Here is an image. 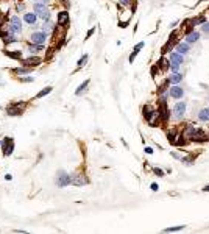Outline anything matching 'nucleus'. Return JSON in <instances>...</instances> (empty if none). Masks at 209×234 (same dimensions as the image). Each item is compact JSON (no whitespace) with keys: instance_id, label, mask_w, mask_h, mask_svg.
<instances>
[{"instance_id":"bb28decb","label":"nucleus","mask_w":209,"mask_h":234,"mask_svg":"<svg viewBox=\"0 0 209 234\" xmlns=\"http://www.w3.org/2000/svg\"><path fill=\"white\" fill-rule=\"evenodd\" d=\"M28 72H30V69H16V73H20V75L22 73H28Z\"/></svg>"},{"instance_id":"6e6552de","label":"nucleus","mask_w":209,"mask_h":234,"mask_svg":"<svg viewBox=\"0 0 209 234\" xmlns=\"http://www.w3.org/2000/svg\"><path fill=\"white\" fill-rule=\"evenodd\" d=\"M170 95L176 98V100H180V98L184 95V91L180 88V86H173V88H170Z\"/></svg>"},{"instance_id":"4be33fe9","label":"nucleus","mask_w":209,"mask_h":234,"mask_svg":"<svg viewBox=\"0 0 209 234\" xmlns=\"http://www.w3.org/2000/svg\"><path fill=\"white\" fill-rule=\"evenodd\" d=\"M175 134H176V131H175V130L169 131V134H167V136H169V140H170L172 144H175Z\"/></svg>"},{"instance_id":"423d86ee","label":"nucleus","mask_w":209,"mask_h":234,"mask_svg":"<svg viewBox=\"0 0 209 234\" xmlns=\"http://www.w3.org/2000/svg\"><path fill=\"white\" fill-rule=\"evenodd\" d=\"M189 139H192V140H205L206 139V134L203 130H197V128H194L192 133H190V136Z\"/></svg>"},{"instance_id":"dca6fc26","label":"nucleus","mask_w":209,"mask_h":234,"mask_svg":"<svg viewBox=\"0 0 209 234\" xmlns=\"http://www.w3.org/2000/svg\"><path fill=\"white\" fill-rule=\"evenodd\" d=\"M86 178H83V175H77L75 178L72 180V184H75V186H81V184H86Z\"/></svg>"},{"instance_id":"2eb2a0df","label":"nucleus","mask_w":209,"mask_h":234,"mask_svg":"<svg viewBox=\"0 0 209 234\" xmlns=\"http://www.w3.org/2000/svg\"><path fill=\"white\" fill-rule=\"evenodd\" d=\"M176 52L181 53V55L187 53V52H189V44H186V42H181V44H178V45H176Z\"/></svg>"},{"instance_id":"473e14b6","label":"nucleus","mask_w":209,"mask_h":234,"mask_svg":"<svg viewBox=\"0 0 209 234\" xmlns=\"http://www.w3.org/2000/svg\"><path fill=\"white\" fill-rule=\"evenodd\" d=\"M203 190H205V192H209V186H206V187L203 189Z\"/></svg>"},{"instance_id":"b1692460","label":"nucleus","mask_w":209,"mask_h":234,"mask_svg":"<svg viewBox=\"0 0 209 234\" xmlns=\"http://www.w3.org/2000/svg\"><path fill=\"white\" fill-rule=\"evenodd\" d=\"M88 61V55H83V58L78 61V67H81V66H84V63Z\"/></svg>"},{"instance_id":"f03ea898","label":"nucleus","mask_w":209,"mask_h":234,"mask_svg":"<svg viewBox=\"0 0 209 234\" xmlns=\"http://www.w3.org/2000/svg\"><path fill=\"white\" fill-rule=\"evenodd\" d=\"M70 183H72V180L69 178V175H67L66 172L61 170L58 173V178H56V186L58 187H64V186H67V184H70Z\"/></svg>"},{"instance_id":"f257e3e1","label":"nucleus","mask_w":209,"mask_h":234,"mask_svg":"<svg viewBox=\"0 0 209 234\" xmlns=\"http://www.w3.org/2000/svg\"><path fill=\"white\" fill-rule=\"evenodd\" d=\"M34 11L38 13V16L41 17L42 20H48V17H50V13H48V10L45 8V5L36 3V5H34Z\"/></svg>"},{"instance_id":"f3484780","label":"nucleus","mask_w":209,"mask_h":234,"mask_svg":"<svg viewBox=\"0 0 209 234\" xmlns=\"http://www.w3.org/2000/svg\"><path fill=\"white\" fill-rule=\"evenodd\" d=\"M181 80H183V75H181V73H178V72H175L173 75L169 78V83H175L176 84V83H180Z\"/></svg>"},{"instance_id":"f8f14e48","label":"nucleus","mask_w":209,"mask_h":234,"mask_svg":"<svg viewBox=\"0 0 209 234\" xmlns=\"http://www.w3.org/2000/svg\"><path fill=\"white\" fill-rule=\"evenodd\" d=\"M142 47H144V42H139V44H136V47L133 48V53L130 55V63H133V61H134V58L137 56V53L140 52V48H142Z\"/></svg>"},{"instance_id":"393cba45","label":"nucleus","mask_w":209,"mask_h":234,"mask_svg":"<svg viewBox=\"0 0 209 234\" xmlns=\"http://www.w3.org/2000/svg\"><path fill=\"white\" fill-rule=\"evenodd\" d=\"M184 226H173V228H167V230H164V231H180L183 230Z\"/></svg>"},{"instance_id":"aec40b11","label":"nucleus","mask_w":209,"mask_h":234,"mask_svg":"<svg viewBox=\"0 0 209 234\" xmlns=\"http://www.w3.org/2000/svg\"><path fill=\"white\" fill-rule=\"evenodd\" d=\"M48 92H52V88L48 86V88H45V89H42L41 92H38V95H36V98H41V97H44V95H47Z\"/></svg>"},{"instance_id":"ddd939ff","label":"nucleus","mask_w":209,"mask_h":234,"mask_svg":"<svg viewBox=\"0 0 209 234\" xmlns=\"http://www.w3.org/2000/svg\"><path fill=\"white\" fill-rule=\"evenodd\" d=\"M66 22H69V14L66 11H61L59 16H58V25H64Z\"/></svg>"},{"instance_id":"a878e982","label":"nucleus","mask_w":209,"mask_h":234,"mask_svg":"<svg viewBox=\"0 0 209 234\" xmlns=\"http://www.w3.org/2000/svg\"><path fill=\"white\" fill-rule=\"evenodd\" d=\"M201 30H203V33H209V23H203Z\"/></svg>"},{"instance_id":"5701e85b","label":"nucleus","mask_w":209,"mask_h":234,"mask_svg":"<svg viewBox=\"0 0 209 234\" xmlns=\"http://www.w3.org/2000/svg\"><path fill=\"white\" fill-rule=\"evenodd\" d=\"M52 28H53V25L50 22H47L45 25H44V33H48V31H52Z\"/></svg>"},{"instance_id":"2f4dec72","label":"nucleus","mask_w":209,"mask_h":234,"mask_svg":"<svg viewBox=\"0 0 209 234\" xmlns=\"http://www.w3.org/2000/svg\"><path fill=\"white\" fill-rule=\"evenodd\" d=\"M38 2H39V3H44V5H45V3H48V0H38Z\"/></svg>"},{"instance_id":"a211bd4d","label":"nucleus","mask_w":209,"mask_h":234,"mask_svg":"<svg viewBox=\"0 0 209 234\" xmlns=\"http://www.w3.org/2000/svg\"><path fill=\"white\" fill-rule=\"evenodd\" d=\"M23 19H25V22H27V23H30V25H34V22H36V16H34L33 13H27Z\"/></svg>"},{"instance_id":"c85d7f7f","label":"nucleus","mask_w":209,"mask_h":234,"mask_svg":"<svg viewBox=\"0 0 209 234\" xmlns=\"http://www.w3.org/2000/svg\"><path fill=\"white\" fill-rule=\"evenodd\" d=\"M155 173H156L158 176H164V172H162L161 169H155Z\"/></svg>"},{"instance_id":"0eeeda50","label":"nucleus","mask_w":209,"mask_h":234,"mask_svg":"<svg viewBox=\"0 0 209 234\" xmlns=\"http://www.w3.org/2000/svg\"><path fill=\"white\" fill-rule=\"evenodd\" d=\"M11 30H13V33H19L22 30V25H20V19L17 16H13L11 17Z\"/></svg>"},{"instance_id":"4468645a","label":"nucleus","mask_w":209,"mask_h":234,"mask_svg":"<svg viewBox=\"0 0 209 234\" xmlns=\"http://www.w3.org/2000/svg\"><path fill=\"white\" fill-rule=\"evenodd\" d=\"M198 117H200L201 122H208V120H209V108H203V109L200 111Z\"/></svg>"},{"instance_id":"9b49d317","label":"nucleus","mask_w":209,"mask_h":234,"mask_svg":"<svg viewBox=\"0 0 209 234\" xmlns=\"http://www.w3.org/2000/svg\"><path fill=\"white\" fill-rule=\"evenodd\" d=\"M42 63L41 58H27L25 61H23V64L25 66H30V67H34V66H39Z\"/></svg>"},{"instance_id":"39448f33","label":"nucleus","mask_w":209,"mask_h":234,"mask_svg":"<svg viewBox=\"0 0 209 234\" xmlns=\"http://www.w3.org/2000/svg\"><path fill=\"white\" fill-rule=\"evenodd\" d=\"M173 113H175V116L178 117V119H181V117L184 116V113H186V103H184V102H178L175 105V108H173Z\"/></svg>"},{"instance_id":"9d476101","label":"nucleus","mask_w":209,"mask_h":234,"mask_svg":"<svg viewBox=\"0 0 209 234\" xmlns=\"http://www.w3.org/2000/svg\"><path fill=\"white\" fill-rule=\"evenodd\" d=\"M200 39V34L197 33V31H189L186 34V41H187V44H195L197 41Z\"/></svg>"},{"instance_id":"412c9836","label":"nucleus","mask_w":209,"mask_h":234,"mask_svg":"<svg viewBox=\"0 0 209 234\" xmlns=\"http://www.w3.org/2000/svg\"><path fill=\"white\" fill-rule=\"evenodd\" d=\"M88 84H89V80H86V81H84V83H83V84H81V86H80V88L75 91V94H77V95H80V94H81V92L86 89V86H88Z\"/></svg>"},{"instance_id":"7ed1b4c3","label":"nucleus","mask_w":209,"mask_h":234,"mask_svg":"<svg viewBox=\"0 0 209 234\" xmlns=\"http://www.w3.org/2000/svg\"><path fill=\"white\" fill-rule=\"evenodd\" d=\"M45 39H47V33H44V31H36L31 34V42L36 45H44Z\"/></svg>"},{"instance_id":"1a4fd4ad","label":"nucleus","mask_w":209,"mask_h":234,"mask_svg":"<svg viewBox=\"0 0 209 234\" xmlns=\"http://www.w3.org/2000/svg\"><path fill=\"white\" fill-rule=\"evenodd\" d=\"M170 63H172V66H180L181 63H183V55L181 53H172L170 55Z\"/></svg>"},{"instance_id":"20e7f679","label":"nucleus","mask_w":209,"mask_h":234,"mask_svg":"<svg viewBox=\"0 0 209 234\" xmlns=\"http://www.w3.org/2000/svg\"><path fill=\"white\" fill-rule=\"evenodd\" d=\"M13 150H14V142H13V139H10V137H7L3 140V155H11L13 153Z\"/></svg>"},{"instance_id":"c756f323","label":"nucleus","mask_w":209,"mask_h":234,"mask_svg":"<svg viewBox=\"0 0 209 234\" xmlns=\"http://www.w3.org/2000/svg\"><path fill=\"white\" fill-rule=\"evenodd\" d=\"M145 151H147V153H148V155H151V153H153V150L150 148V147H147V148H145Z\"/></svg>"},{"instance_id":"6ab92c4d","label":"nucleus","mask_w":209,"mask_h":234,"mask_svg":"<svg viewBox=\"0 0 209 234\" xmlns=\"http://www.w3.org/2000/svg\"><path fill=\"white\" fill-rule=\"evenodd\" d=\"M28 50L30 52H33V53H36V52H42L44 50V45H36V44H31L28 47Z\"/></svg>"},{"instance_id":"7c9ffc66","label":"nucleus","mask_w":209,"mask_h":234,"mask_svg":"<svg viewBox=\"0 0 209 234\" xmlns=\"http://www.w3.org/2000/svg\"><path fill=\"white\" fill-rule=\"evenodd\" d=\"M151 189L153 190H158V184H151Z\"/></svg>"},{"instance_id":"cd10ccee","label":"nucleus","mask_w":209,"mask_h":234,"mask_svg":"<svg viewBox=\"0 0 209 234\" xmlns=\"http://www.w3.org/2000/svg\"><path fill=\"white\" fill-rule=\"evenodd\" d=\"M122 5H125V7H130V3H133V0H120Z\"/></svg>"}]
</instances>
